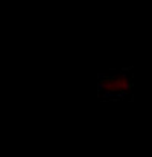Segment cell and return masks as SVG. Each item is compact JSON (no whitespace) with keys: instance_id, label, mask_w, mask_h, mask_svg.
Wrapping results in <instances>:
<instances>
[{"instance_id":"6da1fadb","label":"cell","mask_w":152,"mask_h":157,"mask_svg":"<svg viewBox=\"0 0 152 157\" xmlns=\"http://www.w3.org/2000/svg\"><path fill=\"white\" fill-rule=\"evenodd\" d=\"M134 92L132 67L108 70L98 75V98L102 102L131 101Z\"/></svg>"}]
</instances>
